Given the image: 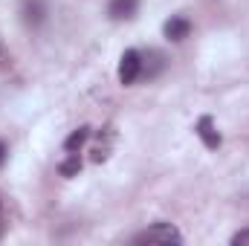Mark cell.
<instances>
[{
    "instance_id": "obj_2",
    "label": "cell",
    "mask_w": 249,
    "mask_h": 246,
    "mask_svg": "<svg viewBox=\"0 0 249 246\" xmlns=\"http://www.w3.org/2000/svg\"><path fill=\"white\" fill-rule=\"evenodd\" d=\"M142 70H145V58H142V53H136V50H124L122 58H119V81H122L124 87L133 84V81L142 75Z\"/></svg>"
},
{
    "instance_id": "obj_10",
    "label": "cell",
    "mask_w": 249,
    "mask_h": 246,
    "mask_svg": "<svg viewBox=\"0 0 249 246\" xmlns=\"http://www.w3.org/2000/svg\"><path fill=\"white\" fill-rule=\"evenodd\" d=\"M6 157H9V148H6V142L0 139V168L6 165Z\"/></svg>"
},
{
    "instance_id": "obj_6",
    "label": "cell",
    "mask_w": 249,
    "mask_h": 246,
    "mask_svg": "<svg viewBox=\"0 0 249 246\" xmlns=\"http://www.w3.org/2000/svg\"><path fill=\"white\" fill-rule=\"evenodd\" d=\"M44 15H47V9H44L41 0H23V20L29 26H41L44 23Z\"/></svg>"
},
{
    "instance_id": "obj_4",
    "label": "cell",
    "mask_w": 249,
    "mask_h": 246,
    "mask_svg": "<svg viewBox=\"0 0 249 246\" xmlns=\"http://www.w3.org/2000/svg\"><path fill=\"white\" fill-rule=\"evenodd\" d=\"M162 32H165V38H168V41H183V38H188V32H191V23H188V18L174 15V18H168V20H165Z\"/></svg>"
},
{
    "instance_id": "obj_7",
    "label": "cell",
    "mask_w": 249,
    "mask_h": 246,
    "mask_svg": "<svg viewBox=\"0 0 249 246\" xmlns=\"http://www.w3.org/2000/svg\"><path fill=\"white\" fill-rule=\"evenodd\" d=\"M90 136H93V127L81 124L78 130H72V133H70V136L64 139V148H67L70 154H78V151H81V145H84V142H87Z\"/></svg>"
},
{
    "instance_id": "obj_1",
    "label": "cell",
    "mask_w": 249,
    "mask_h": 246,
    "mask_svg": "<svg viewBox=\"0 0 249 246\" xmlns=\"http://www.w3.org/2000/svg\"><path fill=\"white\" fill-rule=\"evenodd\" d=\"M133 241L136 244H183V235L174 223H154L145 232H139Z\"/></svg>"
},
{
    "instance_id": "obj_3",
    "label": "cell",
    "mask_w": 249,
    "mask_h": 246,
    "mask_svg": "<svg viewBox=\"0 0 249 246\" xmlns=\"http://www.w3.org/2000/svg\"><path fill=\"white\" fill-rule=\"evenodd\" d=\"M194 133L200 136V142H203L209 151L220 148V133H217V127H214V119H212V116H200L197 124H194Z\"/></svg>"
},
{
    "instance_id": "obj_5",
    "label": "cell",
    "mask_w": 249,
    "mask_h": 246,
    "mask_svg": "<svg viewBox=\"0 0 249 246\" xmlns=\"http://www.w3.org/2000/svg\"><path fill=\"white\" fill-rule=\"evenodd\" d=\"M139 9V0H110V18L113 20H130Z\"/></svg>"
},
{
    "instance_id": "obj_9",
    "label": "cell",
    "mask_w": 249,
    "mask_h": 246,
    "mask_svg": "<svg viewBox=\"0 0 249 246\" xmlns=\"http://www.w3.org/2000/svg\"><path fill=\"white\" fill-rule=\"evenodd\" d=\"M232 246H249V229H241L232 235Z\"/></svg>"
},
{
    "instance_id": "obj_11",
    "label": "cell",
    "mask_w": 249,
    "mask_h": 246,
    "mask_svg": "<svg viewBox=\"0 0 249 246\" xmlns=\"http://www.w3.org/2000/svg\"><path fill=\"white\" fill-rule=\"evenodd\" d=\"M0 55H3V47H0Z\"/></svg>"
},
{
    "instance_id": "obj_8",
    "label": "cell",
    "mask_w": 249,
    "mask_h": 246,
    "mask_svg": "<svg viewBox=\"0 0 249 246\" xmlns=\"http://www.w3.org/2000/svg\"><path fill=\"white\" fill-rule=\"evenodd\" d=\"M78 171H81V157H78V154H70L61 165H58V174H61V177H75Z\"/></svg>"
}]
</instances>
